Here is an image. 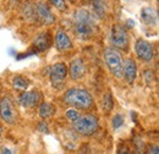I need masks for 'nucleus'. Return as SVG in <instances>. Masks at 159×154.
<instances>
[{"mask_svg":"<svg viewBox=\"0 0 159 154\" xmlns=\"http://www.w3.org/2000/svg\"><path fill=\"white\" fill-rule=\"evenodd\" d=\"M38 130L42 131L43 134H49V129H48V125L45 122H40L38 125Z\"/></svg>","mask_w":159,"mask_h":154,"instance_id":"obj_25","label":"nucleus"},{"mask_svg":"<svg viewBox=\"0 0 159 154\" xmlns=\"http://www.w3.org/2000/svg\"><path fill=\"white\" fill-rule=\"evenodd\" d=\"M49 76L54 87H61L67 76V67L64 62L54 64L49 70Z\"/></svg>","mask_w":159,"mask_h":154,"instance_id":"obj_7","label":"nucleus"},{"mask_svg":"<svg viewBox=\"0 0 159 154\" xmlns=\"http://www.w3.org/2000/svg\"><path fill=\"white\" fill-rule=\"evenodd\" d=\"M50 1H52V4H53L58 10H60V11H64V10L67 9V5H66L65 0H50Z\"/></svg>","mask_w":159,"mask_h":154,"instance_id":"obj_21","label":"nucleus"},{"mask_svg":"<svg viewBox=\"0 0 159 154\" xmlns=\"http://www.w3.org/2000/svg\"><path fill=\"white\" fill-rule=\"evenodd\" d=\"M122 76L129 83H134L137 76V65L132 59H127L122 64Z\"/></svg>","mask_w":159,"mask_h":154,"instance_id":"obj_10","label":"nucleus"},{"mask_svg":"<svg viewBox=\"0 0 159 154\" xmlns=\"http://www.w3.org/2000/svg\"><path fill=\"white\" fill-rule=\"evenodd\" d=\"M135 50H136L137 57L143 61H151L154 57V50H153L152 44L149 42L144 40V39H137L136 40Z\"/></svg>","mask_w":159,"mask_h":154,"instance_id":"obj_8","label":"nucleus"},{"mask_svg":"<svg viewBox=\"0 0 159 154\" xmlns=\"http://www.w3.org/2000/svg\"><path fill=\"white\" fill-rule=\"evenodd\" d=\"M96 19L87 10H80L75 14V28L74 32L81 39L91 38L96 29Z\"/></svg>","mask_w":159,"mask_h":154,"instance_id":"obj_1","label":"nucleus"},{"mask_svg":"<svg viewBox=\"0 0 159 154\" xmlns=\"http://www.w3.org/2000/svg\"><path fill=\"white\" fill-rule=\"evenodd\" d=\"M0 116L2 117V120L10 125L15 124L16 117H17V111L15 109V105L12 103V100L9 97H5L1 99L0 102Z\"/></svg>","mask_w":159,"mask_h":154,"instance_id":"obj_6","label":"nucleus"},{"mask_svg":"<svg viewBox=\"0 0 159 154\" xmlns=\"http://www.w3.org/2000/svg\"><path fill=\"white\" fill-rule=\"evenodd\" d=\"M86 74V65L81 59H75L70 64V76L72 79H80Z\"/></svg>","mask_w":159,"mask_h":154,"instance_id":"obj_12","label":"nucleus"},{"mask_svg":"<svg viewBox=\"0 0 159 154\" xmlns=\"http://www.w3.org/2000/svg\"><path fill=\"white\" fill-rule=\"evenodd\" d=\"M0 154H14V152H12L10 148L5 147V148H2V149L0 151Z\"/></svg>","mask_w":159,"mask_h":154,"instance_id":"obj_26","label":"nucleus"},{"mask_svg":"<svg viewBox=\"0 0 159 154\" xmlns=\"http://www.w3.org/2000/svg\"><path fill=\"white\" fill-rule=\"evenodd\" d=\"M66 117L70 120V121H76L77 119L80 117V114L77 110H75V109H69L67 111H66Z\"/></svg>","mask_w":159,"mask_h":154,"instance_id":"obj_20","label":"nucleus"},{"mask_svg":"<svg viewBox=\"0 0 159 154\" xmlns=\"http://www.w3.org/2000/svg\"><path fill=\"white\" fill-rule=\"evenodd\" d=\"M40 98H42V94H40L39 91L33 89V91H30V92H25L20 97L19 102L23 108H33V106L38 105V103L40 102Z\"/></svg>","mask_w":159,"mask_h":154,"instance_id":"obj_9","label":"nucleus"},{"mask_svg":"<svg viewBox=\"0 0 159 154\" xmlns=\"http://www.w3.org/2000/svg\"><path fill=\"white\" fill-rule=\"evenodd\" d=\"M113 106H114V100H113V98L110 96V93H108V94L104 96V99H103V108L107 111H110Z\"/></svg>","mask_w":159,"mask_h":154,"instance_id":"obj_18","label":"nucleus"},{"mask_svg":"<svg viewBox=\"0 0 159 154\" xmlns=\"http://www.w3.org/2000/svg\"><path fill=\"white\" fill-rule=\"evenodd\" d=\"M54 113H55V108L50 103H43L39 106V115L43 119H48V117L53 116Z\"/></svg>","mask_w":159,"mask_h":154,"instance_id":"obj_16","label":"nucleus"},{"mask_svg":"<svg viewBox=\"0 0 159 154\" xmlns=\"http://www.w3.org/2000/svg\"><path fill=\"white\" fill-rule=\"evenodd\" d=\"M118 154H131V152H130V149L127 148V146L120 144L119 148H118Z\"/></svg>","mask_w":159,"mask_h":154,"instance_id":"obj_24","label":"nucleus"},{"mask_svg":"<svg viewBox=\"0 0 159 154\" xmlns=\"http://www.w3.org/2000/svg\"><path fill=\"white\" fill-rule=\"evenodd\" d=\"M55 43H57V48L60 52H65V50H70L72 48V43L69 38V36L64 32L59 29L57 32V36H55Z\"/></svg>","mask_w":159,"mask_h":154,"instance_id":"obj_13","label":"nucleus"},{"mask_svg":"<svg viewBox=\"0 0 159 154\" xmlns=\"http://www.w3.org/2000/svg\"><path fill=\"white\" fill-rule=\"evenodd\" d=\"M124 125V117L120 114H116V115L113 117V127L114 129H119Z\"/></svg>","mask_w":159,"mask_h":154,"instance_id":"obj_19","label":"nucleus"},{"mask_svg":"<svg viewBox=\"0 0 159 154\" xmlns=\"http://www.w3.org/2000/svg\"><path fill=\"white\" fill-rule=\"evenodd\" d=\"M147 154H159V148L157 144H151L147 149Z\"/></svg>","mask_w":159,"mask_h":154,"instance_id":"obj_23","label":"nucleus"},{"mask_svg":"<svg viewBox=\"0 0 159 154\" xmlns=\"http://www.w3.org/2000/svg\"><path fill=\"white\" fill-rule=\"evenodd\" d=\"M127 25L130 26L129 28H131V27H134V26H135V22H134V21H131V20H129V21H127Z\"/></svg>","mask_w":159,"mask_h":154,"instance_id":"obj_27","label":"nucleus"},{"mask_svg":"<svg viewBox=\"0 0 159 154\" xmlns=\"http://www.w3.org/2000/svg\"><path fill=\"white\" fill-rule=\"evenodd\" d=\"M12 86H14L16 89L25 91V89H27V87H28V81H27V79H25L23 77L17 76L12 79Z\"/></svg>","mask_w":159,"mask_h":154,"instance_id":"obj_17","label":"nucleus"},{"mask_svg":"<svg viewBox=\"0 0 159 154\" xmlns=\"http://www.w3.org/2000/svg\"><path fill=\"white\" fill-rule=\"evenodd\" d=\"M104 59L107 62V66L109 67L110 72L116 77L121 78L122 77V60L120 53L113 47H108L104 50Z\"/></svg>","mask_w":159,"mask_h":154,"instance_id":"obj_4","label":"nucleus"},{"mask_svg":"<svg viewBox=\"0 0 159 154\" xmlns=\"http://www.w3.org/2000/svg\"><path fill=\"white\" fill-rule=\"evenodd\" d=\"M64 100L67 104H70L77 109H82V110H87V109L92 108V105H93L92 96L86 89H81V88L69 89L64 96Z\"/></svg>","mask_w":159,"mask_h":154,"instance_id":"obj_2","label":"nucleus"},{"mask_svg":"<svg viewBox=\"0 0 159 154\" xmlns=\"http://www.w3.org/2000/svg\"><path fill=\"white\" fill-rule=\"evenodd\" d=\"M74 130L80 135L92 136L98 130V119L91 114L80 116L76 121H74Z\"/></svg>","mask_w":159,"mask_h":154,"instance_id":"obj_3","label":"nucleus"},{"mask_svg":"<svg viewBox=\"0 0 159 154\" xmlns=\"http://www.w3.org/2000/svg\"><path fill=\"white\" fill-rule=\"evenodd\" d=\"M110 42L114 45V48L119 49H127L129 47V34L124 27L119 25L113 26L110 32Z\"/></svg>","mask_w":159,"mask_h":154,"instance_id":"obj_5","label":"nucleus"},{"mask_svg":"<svg viewBox=\"0 0 159 154\" xmlns=\"http://www.w3.org/2000/svg\"><path fill=\"white\" fill-rule=\"evenodd\" d=\"M144 79L148 82V83H151V82H153V79H154V72L153 71H151V70H147V71H144Z\"/></svg>","mask_w":159,"mask_h":154,"instance_id":"obj_22","label":"nucleus"},{"mask_svg":"<svg viewBox=\"0 0 159 154\" xmlns=\"http://www.w3.org/2000/svg\"><path fill=\"white\" fill-rule=\"evenodd\" d=\"M141 19L143 21V23H146L148 26H153L158 21V14L152 7H144L141 12Z\"/></svg>","mask_w":159,"mask_h":154,"instance_id":"obj_14","label":"nucleus"},{"mask_svg":"<svg viewBox=\"0 0 159 154\" xmlns=\"http://www.w3.org/2000/svg\"><path fill=\"white\" fill-rule=\"evenodd\" d=\"M36 15H37L38 19H39L43 23H45V25H52V23H54V21H55V17H54V15L52 14L50 9H49L45 4H43V2H38V4L36 5Z\"/></svg>","mask_w":159,"mask_h":154,"instance_id":"obj_11","label":"nucleus"},{"mask_svg":"<svg viewBox=\"0 0 159 154\" xmlns=\"http://www.w3.org/2000/svg\"><path fill=\"white\" fill-rule=\"evenodd\" d=\"M136 154H141V152H139V151H137V152H136Z\"/></svg>","mask_w":159,"mask_h":154,"instance_id":"obj_28","label":"nucleus"},{"mask_svg":"<svg viewBox=\"0 0 159 154\" xmlns=\"http://www.w3.org/2000/svg\"><path fill=\"white\" fill-rule=\"evenodd\" d=\"M49 45H50V37H49V33H48V32L40 33L39 36L36 38V40H34V47H36L39 52L45 50Z\"/></svg>","mask_w":159,"mask_h":154,"instance_id":"obj_15","label":"nucleus"}]
</instances>
